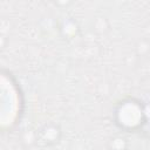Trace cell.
Masks as SVG:
<instances>
[{
	"mask_svg": "<svg viewBox=\"0 0 150 150\" xmlns=\"http://www.w3.org/2000/svg\"><path fill=\"white\" fill-rule=\"evenodd\" d=\"M141 108L132 102L124 103L118 110V121L125 127H135L141 122Z\"/></svg>",
	"mask_w": 150,
	"mask_h": 150,
	"instance_id": "obj_1",
	"label": "cell"
}]
</instances>
